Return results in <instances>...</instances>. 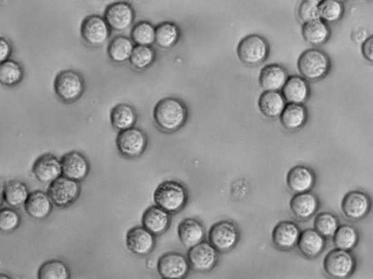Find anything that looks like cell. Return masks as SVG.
<instances>
[{
	"label": "cell",
	"mask_w": 373,
	"mask_h": 279,
	"mask_svg": "<svg viewBox=\"0 0 373 279\" xmlns=\"http://www.w3.org/2000/svg\"><path fill=\"white\" fill-rule=\"evenodd\" d=\"M318 11L319 19L326 23H333L342 18L344 7L337 0H323L318 4Z\"/></svg>",
	"instance_id": "cell-39"
},
{
	"label": "cell",
	"mask_w": 373,
	"mask_h": 279,
	"mask_svg": "<svg viewBox=\"0 0 373 279\" xmlns=\"http://www.w3.org/2000/svg\"><path fill=\"white\" fill-rule=\"evenodd\" d=\"M81 193L79 182L61 176L49 184L47 194L52 205L66 208L73 205Z\"/></svg>",
	"instance_id": "cell-6"
},
{
	"label": "cell",
	"mask_w": 373,
	"mask_h": 279,
	"mask_svg": "<svg viewBox=\"0 0 373 279\" xmlns=\"http://www.w3.org/2000/svg\"><path fill=\"white\" fill-rule=\"evenodd\" d=\"M373 38L372 36L367 38L363 44L362 51L364 57L369 61H373Z\"/></svg>",
	"instance_id": "cell-44"
},
{
	"label": "cell",
	"mask_w": 373,
	"mask_h": 279,
	"mask_svg": "<svg viewBox=\"0 0 373 279\" xmlns=\"http://www.w3.org/2000/svg\"><path fill=\"white\" fill-rule=\"evenodd\" d=\"M142 223L143 227L155 236L162 235L170 228L171 215L162 208L154 205L145 210Z\"/></svg>",
	"instance_id": "cell-17"
},
{
	"label": "cell",
	"mask_w": 373,
	"mask_h": 279,
	"mask_svg": "<svg viewBox=\"0 0 373 279\" xmlns=\"http://www.w3.org/2000/svg\"><path fill=\"white\" fill-rule=\"evenodd\" d=\"M282 90L287 103L303 104L310 96L308 82L304 77L298 75L289 76Z\"/></svg>",
	"instance_id": "cell-22"
},
{
	"label": "cell",
	"mask_w": 373,
	"mask_h": 279,
	"mask_svg": "<svg viewBox=\"0 0 373 279\" xmlns=\"http://www.w3.org/2000/svg\"><path fill=\"white\" fill-rule=\"evenodd\" d=\"M32 172L39 182L50 184L62 176L61 162L55 155H44L35 162Z\"/></svg>",
	"instance_id": "cell-18"
},
{
	"label": "cell",
	"mask_w": 373,
	"mask_h": 279,
	"mask_svg": "<svg viewBox=\"0 0 373 279\" xmlns=\"http://www.w3.org/2000/svg\"><path fill=\"white\" fill-rule=\"evenodd\" d=\"M4 188H5V184L2 181H0V207H1L4 201V198H3Z\"/></svg>",
	"instance_id": "cell-45"
},
{
	"label": "cell",
	"mask_w": 373,
	"mask_h": 279,
	"mask_svg": "<svg viewBox=\"0 0 373 279\" xmlns=\"http://www.w3.org/2000/svg\"><path fill=\"white\" fill-rule=\"evenodd\" d=\"M85 84L81 75L74 70H64L56 77L55 90L57 97L66 103H73L81 98Z\"/></svg>",
	"instance_id": "cell-7"
},
{
	"label": "cell",
	"mask_w": 373,
	"mask_h": 279,
	"mask_svg": "<svg viewBox=\"0 0 373 279\" xmlns=\"http://www.w3.org/2000/svg\"><path fill=\"white\" fill-rule=\"evenodd\" d=\"M148 142L145 133L135 127L119 131L116 138L118 152L128 159L140 157L144 153Z\"/></svg>",
	"instance_id": "cell-5"
},
{
	"label": "cell",
	"mask_w": 373,
	"mask_h": 279,
	"mask_svg": "<svg viewBox=\"0 0 373 279\" xmlns=\"http://www.w3.org/2000/svg\"><path fill=\"white\" fill-rule=\"evenodd\" d=\"M358 240V234L356 229L350 224L339 226L333 235L335 246L343 250H352L356 246Z\"/></svg>",
	"instance_id": "cell-35"
},
{
	"label": "cell",
	"mask_w": 373,
	"mask_h": 279,
	"mask_svg": "<svg viewBox=\"0 0 373 279\" xmlns=\"http://www.w3.org/2000/svg\"><path fill=\"white\" fill-rule=\"evenodd\" d=\"M155 28L148 21H140L133 28L131 37L137 46H151L155 43Z\"/></svg>",
	"instance_id": "cell-37"
},
{
	"label": "cell",
	"mask_w": 373,
	"mask_h": 279,
	"mask_svg": "<svg viewBox=\"0 0 373 279\" xmlns=\"http://www.w3.org/2000/svg\"><path fill=\"white\" fill-rule=\"evenodd\" d=\"M26 213L36 220L47 218L51 213L52 204L47 193L37 191L30 193L24 204Z\"/></svg>",
	"instance_id": "cell-25"
},
{
	"label": "cell",
	"mask_w": 373,
	"mask_h": 279,
	"mask_svg": "<svg viewBox=\"0 0 373 279\" xmlns=\"http://www.w3.org/2000/svg\"><path fill=\"white\" fill-rule=\"evenodd\" d=\"M325 272L333 278H344L351 276L356 267V260L347 250H331L323 262Z\"/></svg>",
	"instance_id": "cell-8"
},
{
	"label": "cell",
	"mask_w": 373,
	"mask_h": 279,
	"mask_svg": "<svg viewBox=\"0 0 373 279\" xmlns=\"http://www.w3.org/2000/svg\"><path fill=\"white\" fill-rule=\"evenodd\" d=\"M0 278H10V277L4 274H0Z\"/></svg>",
	"instance_id": "cell-47"
},
{
	"label": "cell",
	"mask_w": 373,
	"mask_h": 279,
	"mask_svg": "<svg viewBox=\"0 0 373 279\" xmlns=\"http://www.w3.org/2000/svg\"><path fill=\"white\" fill-rule=\"evenodd\" d=\"M62 176L82 182L90 172V166L88 159L81 153L72 151L65 154L61 159Z\"/></svg>",
	"instance_id": "cell-15"
},
{
	"label": "cell",
	"mask_w": 373,
	"mask_h": 279,
	"mask_svg": "<svg viewBox=\"0 0 373 279\" xmlns=\"http://www.w3.org/2000/svg\"><path fill=\"white\" fill-rule=\"evenodd\" d=\"M298 226L291 221L280 222L272 233L274 244L282 249H290L297 245L300 235Z\"/></svg>",
	"instance_id": "cell-20"
},
{
	"label": "cell",
	"mask_w": 373,
	"mask_h": 279,
	"mask_svg": "<svg viewBox=\"0 0 373 279\" xmlns=\"http://www.w3.org/2000/svg\"><path fill=\"white\" fill-rule=\"evenodd\" d=\"M290 209L294 215L302 220L312 218L318 208L317 197L309 193H297L290 201Z\"/></svg>",
	"instance_id": "cell-26"
},
{
	"label": "cell",
	"mask_w": 373,
	"mask_h": 279,
	"mask_svg": "<svg viewBox=\"0 0 373 279\" xmlns=\"http://www.w3.org/2000/svg\"><path fill=\"white\" fill-rule=\"evenodd\" d=\"M135 18V10L130 4L126 2H117L106 8L104 19L111 29L117 32H123L131 28Z\"/></svg>",
	"instance_id": "cell-13"
},
{
	"label": "cell",
	"mask_w": 373,
	"mask_h": 279,
	"mask_svg": "<svg viewBox=\"0 0 373 279\" xmlns=\"http://www.w3.org/2000/svg\"><path fill=\"white\" fill-rule=\"evenodd\" d=\"M288 77V73L283 66L271 64L261 70L259 81L265 91H279L284 87Z\"/></svg>",
	"instance_id": "cell-21"
},
{
	"label": "cell",
	"mask_w": 373,
	"mask_h": 279,
	"mask_svg": "<svg viewBox=\"0 0 373 279\" xmlns=\"http://www.w3.org/2000/svg\"><path fill=\"white\" fill-rule=\"evenodd\" d=\"M135 44L131 39L125 36H118L111 42L108 52L112 61L124 63L129 60Z\"/></svg>",
	"instance_id": "cell-33"
},
{
	"label": "cell",
	"mask_w": 373,
	"mask_h": 279,
	"mask_svg": "<svg viewBox=\"0 0 373 279\" xmlns=\"http://www.w3.org/2000/svg\"><path fill=\"white\" fill-rule=\"evenodd\" d=\"M237 54L240 61L245 64L256 66L268 58L269 45L262 36L249 35L240 41Z\"/></svg>",
	"instance_id": "cell-4"
},
{
	"label": "cell",
	"mask_w": 373,
	"mask_h": 279,
	"mask_svg": "<svg viewBox=\"0 0 373 279\" xmlns=\"http://www.w3.org/2000/svg\"><path fill=\"white\" fill-rule=\"evenodd\" d=\"M20 222L21 217L15 209L6 208L0 210V231L6 233L15 231Z\"/></svg>",
	"instance_id": "cell-41"
},
{
	"label": "cell",
	"mask_w": 373,
	"mask_h": 279,
	"mask_svg": "<svg viewBox=\"0 0 373 279\" xmlns=\"http://www.w3.org/2000/svg\"><path fill=\"white\" fill-rule=\"evenodd\" d=\"M337 1H338L340 3H343V2L347 1V0H337Z\"/></svg>",
	"instance_id": "cell-48"
},
{
	"label": "cell",
	"mask_w": 373,
	"mask_h": 279,
	"mask_svg": "<svg viewBox=\"0 0 373 279\" xmlns=\"http://www.w3.org/2000/svg\"><path fill=\"white\" fill-rule=\"evenodd\" d=\"M39 279H68L70 270L66 264L60 260H53L45 262L38 271Z\"/></svg>",
	"instance_id": "cell-36"
},
{
	"label": "cell",
	"mask_w": 373,
	"mask_h": 279,
	"mask_svg": "<svg viewBox=\"0 0 373 279\" xmlns=\"http://www.w3.org/2000/svg\"><path fill=\"white\" fill-rule=\"evenodd\" d=\"M12 47L6 38L0 37V63L9 59Z\"/></svg>",
	"instance_id": "cell-43"
},
{
	"label": "cell",
	"mask_w": 373,
	"mask_h": 279,
	"mask_svg": "<svg viewBox=\"0 0 373 279\" xmlns=\"http://www.w3.org/2000/svg\"><path fill=\"white\" fill-rule=\"evenodd\" d=\"M302 35L309 44L319 46L326 44L330 36L328 25L321 19L303 23Z\"/></svg>",
	"instance_id": "cell-28"
},
{
	"label": "cell",
	"mask_w": 373,
	"mask_h": 279,
	"mask_svg": "<svg viewBox=\"0 0 373 279\" xmlns=\"http://www.w3.org/2000/svg\"><path fill=\"white\" fill-rule=\"evenodd\" d=\"M308 113L303 104L287 103L280 115L283 126L290 131L300 128L307 121Z\"/></svg>",
	"instance_id": "cell-30"
},
{
	"label": "cell",
	"mask_w": 373,
	"mask_h": 279,
	"mask_svg": "<svg viewBox=\"0 0 373 279\" xmlns=\"http://www.w3.org/2000/svg\"><path fill=\"white\" fill-rule=\"evenodd\" d=\"M209 242L218 252H226L232 249L239 239L238 230L234 223L222 220L211 226L209 231Z\"/></svg>",
	"instance_id": "cell-9"
},
{
	"label": "cell",
	"mask_w": 373,
	"mask_h": 279,
	"mask_svg": "<svg viewBox=\"0 0 373 279\" xmlns=\"http://www.w3.org/2000/svg\"><path fill=\"white\" fill-rule=\"evenodd\" d=\"M137 121V115L135 110L128 104H118L111 111V124L119 131L134 127Z\"/></svg>",
	"instance_id": "cell-29"
},
{
	"label": "cell",
	"mask_w": 373,
	"mask_h": 279,
	"mask_svg": "<svg viewBox=\"0 0 373 279\" xmlns=\"http://www.w3.org/2000/svg\"><path fill=\"white\" fill-rule=\"evenodd\" d=\"M324 236L313 229H306L300 233L298 247L306 258H314L321 255L325 247Z\"/></svg>",
	"instance_id": "cell-24"
},
{
	"label": "cell",
	"mask_w": 373,
	"mask_h": 279,
	"mask_svg": "<svg viewBox=\"0 0 373 279\" xmlns=\"http://www.w3.org/2000/svg\"><path fill=\"white\" fill-rule=\"evenodd\" d=\"M157 270L163 278L182 279L188 276L191 267L188 258L176 251H169L158 259Z\"/></svg>",
	"instance_id": "cell-11"
},
{
	"label": "cell",
	"mask_w": 373,
	"mask_h": 279,
	"mask_svg": "<svg viewBox=\"0 0 373 279\" xmlns=\"http://www.w3.org/2000/svg\"><path fill=\"white\" fill-rule=\"evenodd\" d=\"M81 33L88 45L98 47L108 41L111 35V28L104 18L91 15L83 21Z\"/></svg>",
	"instance_id": "cell-12"
},
{
	"label": "cell",
	"mask_w": 373,
	"mask_h": 279,
	"mask_svg": "<svg viewBox=\"0 0 373 279\" xmlns=\"http://www.w3.org/2000/svg\"><path fill=\"white\" fill-rule=\"evenodd\" d=\"M314 229L324 237L334 235L339 227V220L329 212L318 214L314 220Z\"/></svg>",
	"instance_id": "cell-40"
},
{
	"label": "cell",
	"mask_w": 373,
	"mask_h": 279,
	"mask_svg": "<svg viewBox=\"0 0 373 279\" xmlns=\"http://www.w3.org/2000/svg\"><path fill=\"white\" fill-rule=\"evenodd\" d=\"M186 258L191 269L196 272H208L216 267L219 252L209 242H202L189 249Z\"/></svg>",
	"instance_id": "cell-10"
},
{
	"label": "cell",
	"mask_w": 373,
	"mask_h": 279,
	"mask_svg": "<svg viewBox=\"0 0 373 279\" xmlns=\"http://www.w3.org/2000/svg\"><path fill=\"white\" fill-rule=\"evenodd\" d=\"M371 207L370 199L363 192L354 191L346 194L341 203L344 215L352 220H361L367 214Z\"/></svg>",
	"instance_id": "cell-16"
},
{
	"label": "cell",
	"mask_w": 373,
	"mask_h": 279,
	"mask_svg": "<svg viewBox=\"0 0 373 279\" xmlns=\"http://www.w3.org/2000/svg\"><path fill=\"white\" fill-rule=\"evenodd\" d=\"M23 77V70L17 61L8 59L0 63V84L6 86H15Z\"/></svg>",
	"instance_id": "cell-34"
},
{
	"label": "cell",
	"mask_w": 373,
	"mask_h": 279,
	"mask_svg": "<svg viewBox=\"0 0 373 279\" xmlns=\"http://www.w3.org/2000/svg\"><path fill=\"white\" fill-rule=\"evenodd\" d=\"M154 202L171 215L180 213L189 201L186 186L176 180H166L159 184L154 195Z\"/></svg>",
	"instance_id": "cell-2"
},
{
	"label": "cell",
	"mask_w": 373,
	"mask_h": 279,
	"mask_svg": "<svg viewBox=\"0 0 373 279\" xmlns=\"http://www.w3.org/2000/svg\"><path fill=\"white\" fill-rule=\"evenodd\" d=\"M178 26L171 22H164L156 26L155 43L164 49L174 46L180 38Z\"/></svg>",
	"instance_id": "cell-32"
},
{
	"label": "cell",
	"mask_w": 373,
	"mask_h": 279,
	"mask_svg": "<svg viewBox=\"0 0 373 279\" xmlns=\"http://www.w3.org/2000/svg\"><path fill=\"white\" fill-rule=\"evenodd\" d=\"M126 242L133 254L141 257L150 255L156 244L155 236L143 226L130 229L126 234Z\"/></svg>",
	"instance_id": "cell-14"
},
{
	"label": "cell",
	"mask_w": 373,
	"mask_h": 279,
	"mask_svg": "<svg viewBox=\"0 0 373 279\" xmlns=\"http://www.w3.org/2000/svg\"><path fill=\"white\" fill-rule=\"evenodd\" d=\"M287 182L289 189L293 192H309L315 183V175L312 169L300 165L293 167L289 171Z\"/></svg>",
	"instance_id": "cell-23"
},
{
	"label": "cell",
	"mask_w": 373,
	"mask_h": 279,
	"mask_svg": "<svg viewBox=\"0 0 373 279\" xmlns=\"http://www.w3.org/2000/svg\"><path fill=\"white\" fill-rule=\"evenodd\" d=\"M155 60V52L151 46H137L131 52V64L138 70L150 68Z\"/></svg>",
	"instance_id": "cell-38"
},
{
	"label": "cell",
	"mask_w": 373,
	"mask_h": 279,
	"mask_svg": "<svg viewBox=\"0 0 373 279\" xmlns=\"http://www.w3.org/2000/svg\"><path fill=\"white\" fill-rule=\"evenodd\" d=\"M298 66L305 79L313 81H318L327 75L330 68V61L323 51L309 49L300 55Z\"/></svg>",
	"instance_id": "cell-3"
},
{
	"label": "cell",
	"mask_w": 373,
	"mask_h": 279,
	"mask_svg": "<svg viewBox=\"0 0 373 279\" xmlns=\"http://www.w3.org/2000/svg\"><path fill=\"white\" fill-rule=\"evenodd\" d=\"M287 102L278 91H265L260 97L258 106L262 114L269 118H276L281 115Z\"/></svg>",
	"instance_id": "cell-27"
},
{
	"label": "cell",
	"mask_w": 373,
	"mask_h": 279,
	"mask_svg": "<svg viewBox=\"0 0 373 279\" xmlns=\"http://www.w3.org/2000/svg\"><path fill=\"white\" fill-rule=\"evenodd\" d=\"M303 1H309L316 4H318L319 3H321L323 0H303Z\"/></svg>",
	"instance_id": "cell-46"
},
{
	"label": "cell",
	"mask_w": 373,
	"mask_h": 279,
	"mask_svg": "<svg viewBox=\"0 0 373 279\" xmlns=\"http://www.w3.org/2000/svg\"><path fill=\"white\" fill-rule=\"evenodd\" d=\"M178 233L180 242L188 249L204 241V225L195 218L182 220L178 225Z\"/></svg>",
	"instance_id": "cell-19"
},
{
	"label": "cell",
	"mask_w": 373,
	"mask_h": 279,
	"mask_svg": "<svg viewBox=\"0 0 373 279\" xmlns=\"http://www.w3.org/2000/svg\"><path fill=\"white\" fill-rule=\"evenodd\" d=\"M29 195L28 186L21 181L12 180L5 184L4 201L12 208L24 206Z\"/></svg>",
	"instance_id": "cell-31"
},
{
	"label": "cell",
	"mask_w": 373,
	"mask_h": 279,
	"mask_svg": "<svg viewBox=\"0 0 373 279\" xmlns=\"http://www.w3.org/2000/svg\"><path fill=\"white\" fill-rule=\"evenodd\" d=\"M153 117L160 129L166 133H173L185 124L188 119V110L180 99L165 98L155 105Z\"/></svg>",
	"instance_id": "cell-1"
},
{
	"label": "cell",
	"mask_w": 373,
	"mask_h": 279,
	"mask_svg": "<svg viewBox=\"0 0 373 279\" xmlns=\"http://www.w3.org/2000/svg\"><path fill=\"white\" fill-rule=\"evenodd\" d=\"M298 16L303 23L319 19L318 4L303 1L299 6Z\"/></svg>",
	"instance_id": "cell-42"
}]
</instances>
